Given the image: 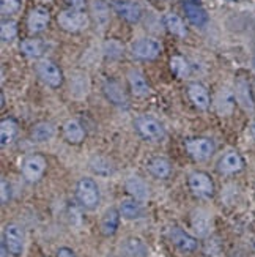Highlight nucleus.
Instances as JSON below:
<instances>
[{
	"label": "nucleus",
	"mask_w": 255,
	"mask_h": 257,
	"mask_svg": "<svg viewBox=\"0 0 255 257\" xmlns=\"http://www.w3.org/2000/svg\"><path fill=\"white\" fill-rule=\"evenodd\" d=\"M76 200L85 210H95L101 202V193L99 186L90 177L81 178L76 185Z\"/></svg>",
	"instance_id": "f257e3e1"
},
{
	"label": "nucleus",
	"mask_w": 255,
	"mask_h": 257,
	"mask_svg": "<svg viewBox=\"0 0 255 257\" xmlns=\"http://www.w3.org/2000/svg\"><path fill=\"white\" fill-rule=\"evenodd\" d=\"M57 22L59 26L70 33H79L82 30H85L90 24V19H88V15L82 10H74V8H68L63 10L57 16Z\"/></svg>",
	"instance_id": "f03ea898"
},
{
	"label": "nucleus",
	"mask_w": 255,
	"mask_h": 257,
	"mask_svg": "<svg viewBox=\"0 0 255 257\" xmlns=\"http://www.w3.org/2000/svg\"><path fill=\"white\" fill-rule=\"evenodd\" d=\"M189 191L198 199H211L214 196V182L206 172L194 171L187 177Z\"/></svg>",
	"instance_id": "7ed1b4c3"
},
{
	"label": "nucleus",
	"mask_w": 255,
	"mask_h": 257,
	"mask_svg": "<svg viewBox=\"0 0 255 257\" xmlns=\"http://www.w3.org/2000/svg\"><path fill=\"white\" fill-rule=\"evenodd\" d=\"M134 128L139 136L145 141H161L165 136L162 123L151 115H139L134 120Z\"/></svg>",
	"instance_id": "20e7f679"
},
{
	"label": "nucleus",
	"mask_w": 255,
	"mask_h": 257,
	"mask_svg": "<svg viewBox=\"0 0 255 257\" xmlns=\"http://www.w3.org/2000/svg\"><path fill=\"white\" fill-rule=\"evenodd\" d=\"M46 169H48L46 158L40 153H33V155H29L27 158L22 161L21 172H22V177L26 178V182L38 183L44 177Z\"/></svg>",
	"instance_id": "39448f33"
},
{
	"label": "nucleus",
	"mask_w": 255,
	"mask_h": 257,
	"mask_svg": "<svg viewBox=\"0 0 255 257\" xmlns=\"http://www.w3.org/2000/svg\"><path fill=\"white\" fill-rule=\"evenodd\" d=\"M184 150L194 161H205L214 155L216 145L209 138H189L184 141Z\"/></svg>",
	"instance_id": "423d86ee"
},
{
	"label": "nucleus",
	"mask_w": 255,
	"mask_h": 257,
	"mask_svg": "<svg viewBox=\"0 0 255 257\" xmlns=\"http://www.w3.org/2000/svg\"><path fill=\"white\" fill-rule=\"evenodd\" d=\"M161 51H162L161 43L156 38H151V37H145V38L134 41V44H132V48H131L132 55L139 60L158 59L161 55Z\"/></svg>",
	"instance_id": "0eeeda50"
},
{
	"label": "nucleus",
	"mask_w": 255,
	"mask_h": 257,
	"mask_svg": "<svg viewBox=\"0 0 255 257\" xmlns=\"http://www.w3.org/2000/svg\"><path fill=\"white\" fill-rule=\"evenodd\" d=\"M2 241L5 243V246L8 252L15 257H19L24 252V232H22L21 226L10 222L4 229V237Z\"/></svg>",
	"instance_id": "6e6552de"
},
{
	"label": "nucleus",
	"mask_w": 255,
	"mask_h": 257,
	"mask_svg": "<svg viewBox=\"0 0 255 257\" xmlns=\"http://www.w3.org/2000/svg\"><path fill=\"white\" fill-rule=\"evenodd\" d=\"M37 74L40 76V79L52 87V88H57L63 84V73L59 68V65H55L51 60H40L37 63Z\"/></svg>",
	"instance_id": "1a4fd4ad"
},
{
	"label": "nucleus",
	"mask_w": 255,
	"mask_h": 257,
	"mask_svg": "<svg viewBox=\"0 0 255 257\" xmlns=\"http://www.w3.org/2000/svg\"><path fill=\"white\" fill-rule=\"evenodd\" d=\"M112 8L121 19L131 24H136L142 19V8L132 0H112Z\"/></svg>",
	"instance_id": "9d476101"
},
{
	"label": "nucleus",
	"mask_w": 255,
	"mask_h": 257,
	"mask_svg": "<svg viewBox=\"0 0 255 257\" xmlns=\"http://www.w3.org/2000/svg\"><path fill=\"white\" fill-rule=\"evenodd\" d=\"M242 169H244V160H242V156L235 150L224 153L220 156V160L217 161V171L222 175H233V174L241 172Z\"/></svg>",
	"instance_id": "9b49d317"
},
{
	"label": "nucleus",
	"mask_w": 255,
	"mask_h": 257,
	"mask_svg": "<svg viewBox=\"0 0 255 257\" xmlns=\"http://www.w3.org/2000/svg\"><path fill=\"white\" fill-rule=\"evenodd\" d=\"M169 237H170V240L175 246L183 252H194L198 249V240L178 226L170 229Z\"/></svg>",
	"instance_id": "f8f14e48"
},
{
	"label": "nucleus",
	"mask_w": 255,
	"mask_h": 257,
	"mask_svg": "<svg viewBox=\"0 0 255 257\" xmlns=\"http://www.w3.org/2000/svg\"><path fill=\"white\" fill-rule=\"evenodd\" d=\"M51 21V13L48 8L44 7H35L29 15L27 19V27L30 33H40L49 26Z\"/></svg>",
	"instance_id": "ddd939ff"
},
{
	"label": "nucleus",
	"mask_w": 255,
	"mask_h": 257,
	"mask_svg": "<svg viewBox=\"0 0 255 257\" xmlns=\"http://www.w3.org/2000/svg\"><path fill=\"white\" fill-rule=\"evenodd\" d=\"M147 171L151 177L158 178V180H165L172 174V164L164 156H153L147 163Z\"/></svg>",
	"instance_id": "4468645a"
},
{
	"label": "nucleus",
	"mask_w": 255,
	"mask_h": 257,
	"mask_svg": "<svg viewBox=\"0 0 255 257\" xmlns=\"http://www.w3.org/2000/svg\"><path fill=\"white\" fill-rule=\"evenodd\" d=\"M65 141L71 145H79L85 141V130L77 120H66L62 128Z\"/></svg>",
	"instance_id": "2eb2a0df"
},
{
	"label": "nucleus",
	"mask_w": 255,
	"mask_h": 257,
	"mask_svg": "<svg viewBox=\"0 0 255 257\" xmlns=\"http://www.w3.org/2000/svg\"><path fill=\"white\" fill-rule=\"evenodd\" d=\"M187 96H189L192 104L200 110H206L209 107V103H211L208 90L202 84H197V82L187 85Z\"/></svg>",
	"instance_id": "dca6fc26"
},
{
	"label": "nucleus",
	"mask_w": 255,
	"mask_h": 257,
	"mask_svg": "<svg viewBox=\"0 0 255 257\" xmlns=\"http://www.w3.org/2000/svg\"><path fill=\"white\" fill-rule=\"evenodd\" d=\"M128 84L131 88V93L136 98H147L150 95V84L142 73L131 70L128 73Z\"/></svg>",
	"instance_id": "f3484780"
},
{
	"label": "nucleus",
	"mask_w": 255,
	"mask_h": 257,
	"mask_svg": "<svg viewBox=\"0 0 255 257\" xmlns=\"http://www.w3.org/2000/svg\"><path fill=\"white\" fill-rule=\"evenodd\" d=\"M125 188H126L128 194H129L132 199L139 200V202H143V200H148V197H150V189H148L147 183L143 182L142 178L136 177V175H132V177L128 178L126 183H125Z\"/></svg>",
	"instance_id": "a211bd4d"
},
{
	"label": "nucleus",
	"mask_w": 255,
	"mask_h": 257,
	"mask_svg": "<svg viewBox=\"0 0 255 257\" xmlns=\"http://www.w3.org/2000/svg\"><path fill=\"white\" fill-rule=\"evenodd\" d=\"M120 218H121V213L118 208L112 207V208L106 210V213L101 218V224H99L104 237L115 235L118 230V226H120Z\"/></svg>",
	"instance_id": "6ab92c4d"
},
{
	"label": "nucleus",
	"mask_w": 255,
	"mask_h": 257,
	"mask_svg": "<svg viewBox=\"0 0 255 257\" xmlns=\"http://www.w3.org/2000/svg\"><path fill=\"white\" fill-rule=\"evenodd\" d=\"M103 93L109 101L115 106H126L128 104V96H126L125 90L115 81H106L103 85Z\"/></svg>",
	"instance_id": "aec40b11"
},
{
	"label": "nucleus",
	"mask_w": 255,
	"mask_h": 257,
	"mask_svg": "<svg viewBox=\"0 0 255 257\" xmlns=\"http://www.w3.org/2000/svg\"><path fill=\"white\" fill-rule=\"evenodd\" d=\"M184 13H186L187 21L195 27H203L208 22L206 11L197 2H192V0H186L184 2Z\"/></svg>",
	"instance_id": "412c9836"
},
{
	"label": "nucleus",
	"mask_w": 255,
	"mask_h": 257,
	"mask_svg": "<svg viewBox=\"0 0 255 257\" xmlns=\"http://www.w3.org/2000/svg\"><path fill=\"white\" fill-rule=\"evenodd\" d=\"M235 101H236V95L230 90H220L216 96V110L219 115H230L235 109Z\"/></svg>",
	"instance_id": "4be33fe9"
},
{
	"label": "nucleus",
	"mask_w": 255,
	"mask_h": 257,
	"mask_svg": "<svg viewBox=\"0 0 255 257\" xmlns=\"http://www.w3.org/2000/svg\"><path fill=\"white\" fill-rule=\"evenodd\" d=\"M162 22H164V27L167 29V32L172 33V35L178 37V38H184L187 35V27L184 24V21L178 15L167 13L162 18Z\"/></svg>",
	"instance_id": "5701e85b"
},
{
	"label": "nucleus",
	"mask_w": 255,
	"mask_h": 257,
	"mask_svg": "<svg viewBox=\"0 0 255 257\" xmlns=\"http://www.w3.org/2000/svg\"><path fill=\"white\" fill-rule=\"evenodd\" d=\"M191 226L195 232V235L198 237H206L209 233V229H211V222H209V218L205 211L202 210H195L192 216H191Z\"/></svg>",
	"instance_id": "b1692460"
},
{
	"label": "nucleus",
	"mask_w": 255,
	"mask_h": 257,
	"mask_svg": "<svg viewBox=\"0 0 255 257\" xmlns=\"http://www.w3.org/2000/svg\"><path fill=\"white\" fill-rule=\"evenodd\" d=\"M235 95H236V99L244 106L246 109L252 110L253 109V98H252V92H250V85H249V81L247 79H239L236 81V88H235Z\"/></svg>",
	"instance_id": "393cba45"
},
{
	"label": "nucleus",
	"mask_w": 255,
	"mask_h": 257,
	"mask_svg": "<svg viewBox=\"0 0 255 257\" xmlns=\"http://www.w3.org/2000/svg\"><path fill=\"white\" fill-rule=\"evenodd\" d=\"M120 213L125 219H139L143 216V210L139 200L136 199H125L123 202L120 204Z\"/></svg>",
	"instance_id": "a878e982"
},
{
	"label": "nucleus",
	"mask_w": 255,
	"mask_h": 257,
	"mask_svg": "<svg viewBox=\"0 0 255 257\" xmlns=\"http://www.w3.org/2000/svg\"><path fill=\"white\" fill-rule=\"evenodd\" d=\"M18 133V125L13 118H4L2 123H0V144L2 147H8V145L13 142Z\"/></svg>",
	"instance_id": "bb28decb"
},
{
	"label": "nucleus",
	"mask_w": 255,
	"mask_h": 257,
	"mask_svg": "<svg viewBox=\"0 0 255 257\" xmlns=\"http://www.w3.org/2000/svg\"><path fill=\"white\" fill-rule=\"evenodd\" d=\"M90 169L96 175H101V177H109L115 172V167H114L112 161L104 158V156H93L90 160Z\"/></svg>",
	"instance_id": "cd10ccee"
},
{
	"label": "nucleus",
	"mask_w": 255,
	"mask_h": 257,
	"mask_svg": "<svg viewBox=\"0 0 255 257\" xmlns=\"http://www.w3.org/2000/svg\"><path fill=\"white\" fill-rule=\"evenodd\" d=\"M43 43L37 38H27L21 41V52L29 59H38L43 55Z\"/></svg>",
	"instance_id": "c85d7f7f"
},
{
	"label": "nucleus",
	"mask_w": 255,
	"mask_h": 257,
	"mask_svg": "<svg viewBox=\"0 0 255 257\" xmlns=\"http://www.w3.org/2000/svg\"><path fill=\"white\" fill-rule=\"evenodd\" d=\"M55 130L49 121H40L32 130V139L35 142H48L54 138Z\"/></svg>",
	"instance_id": "c756f323"
},
{
	"label": "nucleus",
	"mask_w": 255,
	"mask_h": 257,
	"mask_svg": "<svg viewBox=\"0 0 255 257\" xmlns=\"http://www.w3.org/2000/svg\"><path fill=\"white\" fill-rule=\"evenodd\" d=\"M170 70L176 77L186 79V77H189V74H191V65L183 55H173L170 59Z\"/></svg>",
	"instance_id": "7c9ffc66"
},
{
	"label": "nucleus",
	"mask_w": 255,
	"mask_h": 257,
	"mask_svg": "<svg viewBox=\"0 0 255 257\" xmlns=\"http://www.w3.org/2000/svg\"><path fill=\"white\" fill-rule=\"evenodd\" d=\"M123 248L126 251V254H129L131 257H147L148 255V248L147 244L143 243L140 238H128L123 244Z\"/></svg>",
	"instance_id": "2f4dec72"
},
{
	"label": "nucleus",
	"mask_w": 255,
	"mask_h": 257,
	"mask_svg": "<svg viewBox=\"0 0 255 257\" xmlns=\"http://www.w3.org/2000/svg\"><path fill=\"white\" fill-rule=\"evenodd\" d=\"M92 11H93V18L96 21V24L99 27H106L107 22H109V7H107V4L103 2V0H95Z\"/></svg>",
	"instance_id": "473e14b6"
},
{
	"label": "nucleus",
	"mask_w": 255,
	"mask_h": 257,
	"mask_svg": "<svg viewBox=\"0 0 255 257\" xmlns=\"http://www.w3.org/2000/svg\"><path fill=\"white\" fill-rule=\"evenodd\" d=\"M18 35V24L11 19H5L2 21V26H0V37H2L4 43H10L13 41Z\"/></svg>",
	"instance_id": "72a5a7b5"
},
{
	"label": "nucleus",
	"mask_w": 255,
	"mask_h": 257,
	"mask_svg": "<svg viewBox=\"0 0 255 257\" xmlns=\"http://www.w3.org/2000/svg\"><path fill=\"white\" fill-rule=\"evenodd\" d=\"M104 52L109 59H118L123 54V44L117 40H109L104 44Z\"/></svg>",
	"instance_id": "f704fd0d"
},
{
	"label": "nucleus",
	"mask_w": 255,
	"mask_h": 257,
	"mask_svg": "<svg viewBox=\"0 0 255 257\" xmlns=\"http://www.w3.org/2000/svg\"><path fill=\"white\" fill-rule=\"evenodd\" d=\"M21 8V0H0V13L2 16H11Z\"/></svg>",
	"instance_id": "c9c22d12"
},
{
	"label": "nucleus",
	"mask_w": 255,
	"mask_h": 257,
	"mask_svg": "<svg viewBox=\"0 0 255 257\" xmlns=\"http://www.w3.org/2000/svg\"><path fill=\"white\" fill-rule=\"evenodd\" d=\"M0 188H2V204H8L10 199H11V186L10 183L5 180V178H2V183H0Z\"/></svg>",
	"instance_id": "e433bc0d"
},
{
	"label": "nucleus",
	"mask_w": 255,
	"mask_h": 257,
	"mask_svg": "<svg viewBox=\"0 0 255 257\" xmlns=\"http://www.w3.org/2000/svg\"><path fill=\"white\" fill-rule=\"evenodd\" d=\"M57 257H76L74 251L71 248H66V246H62L59 248L57 251Z\"/></svg>",
	"instance_id": "4c0bfd02"
},
{
	"label": "nucleus",
	"mask_w": 255,
	"mask_h": 257,
	"mask_svg": "<svg viewBox=\"0 0 255 257\" xmlns=\"http://www.w3.org/2000/svg\"><path fill=\"white\" fill-rule=\"evenodd\" d=\"M68 4L74 10H82L84 11V8H85V0H68Z\"/></svg>",
	"instance_id": "58836bf2"
},
{
	"label": "nucleus",
	"mask_w": 255,
	"mask_h": 257,
	"mask_svg": "<svg viewBox=\"0 0 255 257\" xmlns=\"http://www.w3.org/2000/svg\"><path fill=\"white\" fill-rule=\"evenodd\" d=\"M250 134H252L253 139H255V121H252V125H250Z\"/></svg>",
	"instance_id": "ea45409f"
},
{
	"label": "nucleus",
	"mask_w": 255,
	"mask_h": 257,
	"mask_svg": "<svg viewBox=\"0 0 255 257\" xmlns=\"http://www.w3.org/2000/svg\"><path fill=\"white\" fill-rule=\"evenodd\" d=\"M252 66H253V70H255V52H253V57H252Z\"/></svg>",
	"instance_id": "a19ab883"
}]
</instances>
